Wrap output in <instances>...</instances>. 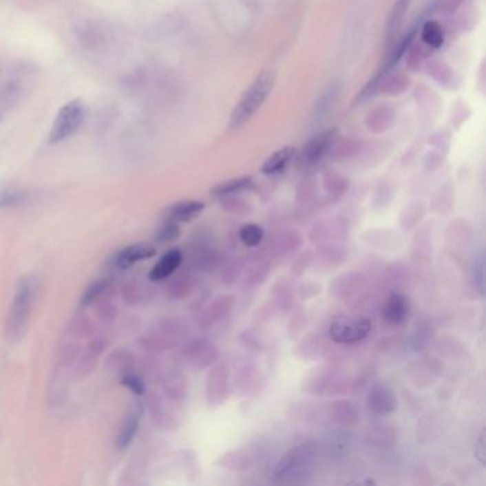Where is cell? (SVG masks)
<instances>
[{"instance_id": "cell-25", "label": "cell", "mask_w": 486, "mask_h": 486, "mask_svg": "<svg viewBox=\"0 0 486 486\" xmlns=\"http://www.w3.org/2000/svg\"><path fill=\"white\" fill-rule=\"evenodd\" d=\"M138 431V418L137 415H129L123 423H121L118 435H117V447L118 450H126L133 442L136 434Z\"/></svg>"}, {"instance_id": "cell-38", "label": "cell", "mask_w": 486, "mask_h": 486, "mask_svg": "<svg viewBox=\"0 0 486 486\" xmlns=\"http://www.w3.org/2000/svg\"><path fill=\"white\" fill-rule=\"evenodd\" d=\"M474 279H475V284H476L478 290L480 293H483V290H485V257H483V253H480L479 257L475 260Z\"/></svg>"}, {"instance_id": "cell-13", "label": "cell", "mask_w": 486, "mask_h": 486, "mask_svg": "<svg viewBox=\"0 0 486 486\" xmlns=\"http://www.w3.org/2000/svg\"><path fill=\"white\" fill-rule=\"evenodd\" d=\"M105 347H106V342L103 337H96L82 350V352H80V358L77 361V368H76L78 378L89 375L94 370Z\"/></svg>"}, {"instance_id": "cell-5", "label": "cell", "mask_w": 486, "mask_h": 486, "mask_svg": "<svg viewBox=\"0 0 486 486\" xmlns=\"http://www.w3.org/2000/svg\"><path fill=\"white\" fill-rule=\"evenodd\" d=\"M86 117L85 105L80 100H73L70 103L65 105L57 113L54 123L50 131V143H59L69 136H72Z\"/></svg>"}, {"instance_id": "cell-14", "label": "cell", "mask_w": 486, "mask_h": 486, "mask_svg": "<svg viewBox=\"0 0 486 486\" xmlns=\"http://www.w3.org/2000/svg\"><path fill=\"white\" fill-rule=\"evenodd\" d=\"M204 202L198 200H184L178 201L176 204H171L165 210V218L176 221V222H189L197 218L202 210H204Z\"/></svg>"}, {"instance_id": "cell-18", "label": "cell", "mask_w": 486, "mask_h": 486, "mask_svg": "<svg viewBox=\"0 0 486 486\" xmlns=\"http://www.w3.org/2000/svg\"><path fill=\"white\" fill-rule=\"evenodd\" d=\"M163 388L169 399L174 402H180L187 398L189 382H187V378L180 371H171L165 377Z\"/></svg>"}, {"instance_id": "cell-32", "label": "cell", "mask_w": 486, "mask_h": 486, "mask_svg": "<svg viewBox=\"0 0 486 486\" xmlns=\"http://www.w3.org/2000/svg\"><path fill=\"white\" fill-rule=\"evenodd\" d=\"M193 287V278L190 275H178L171 279L167 293L171 298H184Z\"/></svg>"}, {"instance_id": "cell-35", "label": "cell", "mask_w": 486, "mask_h": 486, "mask_svg": "<svg viewBox=\"0 0 486 486\" xmlns=\"http://www.w3.org/2000/svg\"><path fill=\"white\" fill-rule=\"evenodd\" d=\"M425 211H427V209H425L422 202H415V204L410 206L402 214V218H401L402 227L407 229V230L412 229L416 222L425 215Z\"/></svg>"}, {"instance_id": "cell-17", "label": "cell", "mask_w": 486, "mask_h": 486, "mask_svg": "<svg viewBox=\"0 0 486 486\" xmlns=\"http://www.w3.org/2000/svg\"><path fill=\"white\" fill-rule=\"evenodd\" d=\"M363 281H366V278L358 273L344 274L339 278L334 279L330 288L331 295L339 299H347L350 295H354L355 291H358L359 286L363 284Z\"/></svg>"}, {"instance_id": "cell-7", "label": "cell", "mask_w": 486, "mask_h": 486, "mask_svg": "<svg viewBox=\"0 0 486 486\" xmlns=\"http://www.w3.org/2000/svg\"><path fill=\"white\" fill-rule=\"evenodd\" d=\"M181 355L191 370L200 371L210 367L218 358V350L209 339L196 338L186 344Z\"/></svg>"}, {"instance_id": "cell-37", "label": "cell", "mask_w": 486, "mask_h": 486, "mask_svg": "<svg viewBox=\"0 0 486 486\" xmlns=\"http://www.w3.org/2000/svg\"><path fill=\"white\" fill-rule=\"evenodd\" d=\"M430 339H431V330L428 328V326H419L416 327V330L411 337V346L414 347L415 351L423 350L430 344Z\"/></svg>"}, {"instance_id": "cell-9", "label": "cell", "mask_w": 486, "mask_h": 486, "mask_svg": "<svg viewBox=\"0 0 486 486\" xmlns=\"http://www.w3.org/2000/svg\"><path fill=\"white\" fill-rule=\"evenodd\" d=\"M411 313V304L408 297L401 291H392L387 301L383 302L381 315L387 324L392 327H401L408 321Z\"/></svg>"}, {"instance_id": "cell-16", "label": "cell", "mask_w": 486, "mask_h": 486, "mask_svg": "<svg viewBox=\"0 0 486 486\" xmlns=\"http://www.w3.org/2000/svg\"><path fill=\"white\" fill-rule=\"evenodd\" d=\"M181 262H183V253L177 249L167 251L151 268L149 274V279L153 282H157V281H165L170 278L178 270Z\"/></svg>"}, {"instance_id": "cell-27", "label": "cell", "mask_w": 486, "mask_h": 486, "mask_svg": "<svg viewBox=\"0 0 486 486\" xmlns=\"http://www.w3.org/2000/svg\"><path fill=\"white\" fill-rule=\"evenodd\" d=\"M411 2H412V0H398V2L394 5V8H392V10L390 13V17H388V29H387V32H388L390 37L395 36L401 30L405 14H407Z\"/></svg>"}, {"instance_id": "cell-6", "label": "cell", "mask_w": 486, "mask_h": 486, "mask_svg": "<svg viewBox=\"0 0 486 486\" xmlns=\"http://www.w3.org/2000/svg\"><path fill=\"white\" fill-rule=\"evenodd\" d=\"M186 337V326L180 319H165L160 326L145 338L147 347L156 351L167 350Z\"/></svg>"}, {"instance_id": "cell-30", "label": "cell", "mask_w": 486, "mask_h": 486, "mask_svg": "<svg viewBox=\"0 0 486 486\" xmlns=\"http://www.w3.org/2000/svg\"><path fill=\"white\" fill-rule=\"evenodd\" d=\"M421 37H422V42L432 49H438L443 43L442 28H441V25L434 22V20L423 25L422 32H421Z\"/></svg>"}, {"instance_id": "cell-31", "label": "cell", "mask_w": 486, "mask_h": 486, "mask_svg": "<svg viewBox=\"0 0 486 486\" xmlns=\"http://www.w3.org/2000/svg\"><path fill=\"white\" fill-rule=\"evenodd\" d=\"M109 367L112 371H117L120 374H129L131 372V367H133V355L129 352V351H125V350H118V351H114L109 359Z\"/></svg>"}, {"instance_id": "cell-23", "label": "cell", "mask_w": 486, "mask_h": 486, "mask_svg": "<svg viewBox=\"0 0 486 486\" xmlns=\"http://www.w3.org/2000/svg\"><path fill=\"white\" fill-rule=\"evenodd\" d=\"M331 416L346 427H352L358 422V411L355 405L348 401H335L330 403Z\"/></svg>"}, {"instance_id": "cell-39", "label": "cell", "mask_w": 486, "mask_h": 486, "mask_svg": "<svg viewBox=\"0 0 486 486\" xmlns=\"http://www.w3.org/2000/svg\"><path fill=\"white\" fill-rule=\"evenodd\" d=\"M123 385H126L136 395H143L145 394L143 382H141V379L137 375H134L133 372H129V374L123 375Z\"/></svg>"}, {"instance_id": "cell-36", "label": "cell", "mask_w": 486, "mask_h": 486, "mask_svg": "<svg viewBox=\"0 0 486 486\" xmlns=\"http://www.w3.org/2000/svg\"><path fill=\"white\" fill-rule=\"evenodd\" d=\"M221 198H222L221 201L222 207H224L227 211H230L231 214H250V211L253 210L251 206L247 204L244 200L235 198L233 196H224Z\"/></svg>"}, {"instance_id": "cell-33", "label": "cell", "mask_w": 486, "mask_h": 486, "mask_svg": "<svg viewBox=\"0 0 486 486\" xmlns=\"http://www.w3.org/2000/svg\"><path fill=\"white\" fill-rule=\"evenodd\" d=\"M180 237V227L178 222L171 221V220H165L163 224H161L156 233V240L160 244H169V242L176 241Z\"/></svg>"}, {"instance_id": "cell-10", "label": "cell", "mask_w": 486, "mask_h": 486, "mask_svg": "<svg viewBox=\"0 0 486 486\" xmlns=\"http://www.w3.org/2000/svg\"><path fill=\"white\" fill-rule=\"evenodd\" d=\"M397 397L385 383H374L367 394V407L377 415H390L397 411Z\"/></svg>"}, {"instance_id": "cell-26", "label": "cell", "mask_w": 486, "mask_h": 486, "mask_svg": "<svg viewBox=\"0 0 486 486\" xmlns=\"http://www.w3.org/2000/svg\"><path fill=\"white\" fill-rule=\"evenodd\" d=\"M109 287H110L109 279H96L86 288V291L83 293V297L80 298V306L89 307L92 304H96L97 301H100L105 297V294L109 291Z\"/></svg>"}, {"instance_id": "cell-8", "label": "cell", "mask_w": 486, "mask_h": 486, "mask_svg": "<svg viewBox=\"0 0 486 486\" xmlns=\"http://www.w3.org/2000/svg\"><path fill=\"white\" fill-rule=\"evenodd\" d=\"M230 392V370L226 363H217L206 381V401L209 407L217 408L224 403Z\"/></svg>"}, {"instance_id": "cell-28", "label": "cell", "mask_w": 486, "mask_h": 486, "mask_svg": "<svg viewBox=\"0 0 486 486\" xmlns=\"http://www.w3.org/2000/svg\"><path fill=\"white\" fill-rule=\"evenodd\" d=\"M149 287L141 279H130L123 287V297L130 304L143 302L149 297Z\"/></svg>"}, {"instance_id": "cell-34", "label": "cell", "mask_w": 486, "mask_h": 486, "mask_svg": "<svg viewBox=\"0 0 486 486\" xmlns=\"http://www.w3.org/2000/svg\"><path fill=\"white\" fill-rule=\"evenodd\" d=\"M30 196L26 191L20 190H6L0 193V209H8V207H16L26 204L29 201Z\"/></svg>"}, {"instance_id": "cell-15", "label": "cell", "mask_w": 486, "mask_h": 486, "mask_svg": "<svg viewBox=\"0 0 486 486\" xmlns=\"http://www.w3.org/2000/svg\"><path fill=\"white\" fill-rule=\"evenodd\" d=\"M233 306H234V299L231 297H229V295L218 297L217 299H214L210 304L207 308H204L200 313L198 324L202 328L211 327L214 322L226 318L231 313Z\"/></svg>"}, {"instance_id": "cell-11", "label": "cell", "mask_w": 486, "mask_h": 486, "mask_svg": "<svg viewBox=\"0 0 486 486\" xmlns=\"http://www.w3.org/2000/svg\"><path fill=\"white\" fill-rule=\"evenodd\" d=\"M157 253V249L150 244V242H136L126 249L121 250L117 257H116V264L120 268H130L140 261H146L151 257H154Z\"/></svg>"}, {"instance_id": "cell-40", "label": "cell", "mask_w": 486, "mask_h": 486, "mask_svg": "<svg viewBox=\"0 0 486 486\" xmlns=\"http://www.w3.org/2000/svg\"><path fill=\"white\" fill-rule=\"evenodd\" d=\"M253 271L250 273V281H249V284H257V282H262L266 278H267V274H268V267L267 266H257L254 268H251Z\"/></svg>"}, {"instance_id": "cell-4", "label": "cell", "mask_w": 486, "mask_h": 486, "mask_svg": "<svg viewBox=\"0 0 486 486\" xmlns=\"http://www.w3.org/2000/svg\"><path fill=\"white\" fill-rule=\"evenodd\" d=\"M372 330L368 318L362 317H337L330 326V337L338 344H355L366 339Z\"/></svg>"}, {"instance_id": "cell-1", "label": "cell", "mask_w": 486, "mask_h": 486, "mask_svg": "<svg viewBox=\"0 0 486 486\" xmlns=\"http://www.w3.org/2000/svg\"><path fill=\"white\" fill-rule=\"evenodd\" d=\"M37 295V279L32 275H25L19 279L14 298L6 317V338L12 342L22 339L29 326Z\"/></svg>"}, {"instance_id": "cell-20", "label": "cell", "mask_w": 486, "mask_h": 486, "mask_svg": "<svg viewBox=\"0 0 486 486\" xmlns=\"http://www.w3.org/2000/svg\"><path fill=\"white\" fill-rule=\"evenodd\" d=\"M150 411L154 418V421L166 430H171L176 427V415L171 411V408L166 403L163 398H160L158 395H153L149 401Z\"/></svg>"}, {"instance_id": "cell-3", "label": "cell", "mask_w": 486, "mask_h": 486, "mask_svg": "<svg viewBox=\"0 0 486 486\" xmlns=\"http://www.w3.org/2000/svg\"><path fill=\"white\" fill-rule=\"evenodd\" d=\"M317 452L315 442L301 443L287 455H284L274 469V480L284 482L294 480L297 476H304L310 471L311 463Z\"/></svg>"}, {"instance_id": "cell-19", "label": "cell", "mask_w": 486, "mask_h": 486, "mask_svg": "<svg viewBox=\"0 0 486 486\" xmlns=\"http://www.w3.org/2000/svg\"><path fill=\"white\" fill-rule=\"evenodd\" d=\"M297 149L293 146H286L275 153H273L261 167V171L264 174H277L279 171L284 170L290 163L291 160L295 157Z\"/></svg>"}, {"instance_id": "cell-41", "label": "cell", "mask_w": 486, "mask_h": 486, "mask_svg": "<svg viewBox=\"0 0 486 486\" xmlns=\"http://www.w3.org/2000/svg\"><path fill=\"white\" fill-rule=\"evenodd\" d=\"M485 451H486V448H485V432L482 431L479 438H478V441H476V445H475V456H476V459L479 461L480 465H485V462H486V459H485V454L486 452Z\"/></svg>"}, {"instance_id": "cell-29", "label": "cell", "mask_w": 486, "mask_h": 486, "mask_svg": "<svg viewBox=\"0 0 486 486\" xmlns=\"http://www.w3.org/2000/svg\"><path fill=\"white\" fill-rule=\"evenodd\" d=\"M238 237L244 246L257 247L264 240V229L255 224V222H249V224H244L240 229Z\"/></svg>"}, {"instance_id": "cell-22", "label": "cell", "mask_w": 486, "mask_h": 486, "mask_svg": "<svg viewBox=\"0 0 486 486\" xmlns=\"http://www.w3.org/2000/svg\"><path fill=\"white\" fill-rule=\"evenodd\" d=\"M253 456L247 451H230L218 458L217 465L230 471H247L253 467Z\"/></svg>"}, {"instance_id": "cell-12", "label": "cell", "mask_w": 486, "mask_h": 486, "mask_svg": "<svg viewBox=\"0 0 486 486\" xmlns=\"http://www.w3.org/2000/svg\"><path fill=\"white\" fill-rule=\"evenodd\" d=\"M335 136H337V130H328L318 134L311 141H308V145L304 147V151L301 154L302 163L306 165L317 163V161L321 160L331 149Z\"/></svg>"}, {"instance_id": "cell-21", "label": "cell", "mask_w": 486, "mask_h": 486, "mask_svg": "<svg viewBox=\"0 0 486 486\" xmlns=\"http://www.w3.org/2000/svg\"><path fill=\"white\" fill-rule=\"evenodd\" d=\"M348 253L341 246H322L318 249L314 258H317L319 267L322 268H335L339 267L347 260Z\"/></svg>"}, {"instance_id": "cell-24", "label": "cell", "mask_w": 486, "mask_h": 486, "mask_svg": "<svg viewBox=\"0 0 486 486\" xmlns=\"http://www.w3.org/2000/svg\"><path fill=\"white\" fill-rule=\"evenodd\" d=\"M253 186L251 177H237L231 178L227 181H222V183L217 184L214 189H211V194L215 197H224V196H234L237 193H241L244 190H249Z\"/></svg>"}, {"instance_id": "cell-2", "label": "cell", "mask_w": 486, "mask_h": 486, "mask_svg": "<svg viewBox=\"0 0 486 486\" xmlns=\"http://www.w3.org/2000/svg\"><path fill=\"white\" fill-rule=\"evenodd\" d=\"M275 82L277 74L273 70H264L254 78L251 86L241 96L234 110L231 112L230 126L233 129L242 126L253 118V116L261 109V106L264 105V101L271 94Z\"/></svg>"}]
</instances>
